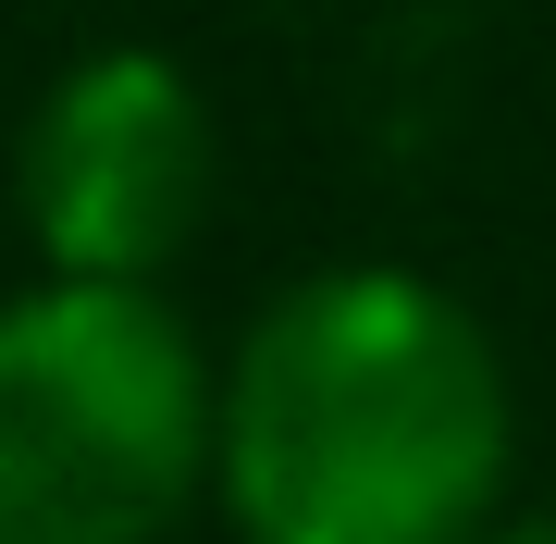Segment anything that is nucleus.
<instances>
[{
  "instance_id": "f257e3e1",
  "label": "nucleus",
  "mask_w": 556,
  "mask_h": 544,
  "mask_svg": "<svg viewBox=\"0 0 556 544\" xmlns=\"http://www.w3.org/2000/svg\"><path fill=\"white\" fill-rule=\"evenodd\" d=\"M507 359L433 273L285 284L211 371V495L236 544H470L507 495Z\"/></svg>"
},
{
  "instance_id": "7ed1b4c3",
  "label": "nucleus",
  "mask_w": 556,
  "mask_h": 544,
  "mask_svg": "<svg viewBox=\"0 0 556 544\" xmlns=\"http://www.w3.org/2000/svg\"><path fill=\"white\" fill-rule=\"evenodd\" d=\"M211 186V100L161 50H87L75 75H50V100L13 137L25 236L62 284H161L199 248Z\"/></svg>"
},
{
  "instance_id": "20e7f679",
  "label": "nucleus",
  "mask_w": 556,
  "mask_h": 544,
  "mask_svg": "<svg viewBox=\"0 0 556 544\" xmlns=\"http://www.w3.org/2000/svg\"><path fill=\"white\" fill-rule=\"evenodd\" d=\"M470 544H556V507H532V520H482Z\"/></svg>"
},
{
  "instance_id": "f03ea898",
  "label": "nucleus",
  "mask_w": 556,
  "mask_h": 544,
  "mask_svg": "<svg viewBox=\"0 0 556 544\" xmlns=\"http://www.w3.org/2000/svg\"><path fill=\"white\" fill-rule=\"evenodd\" d=\"M211 495V359L161 284L0 298V544H174Z\"/></svg>"
}]
</instances>
